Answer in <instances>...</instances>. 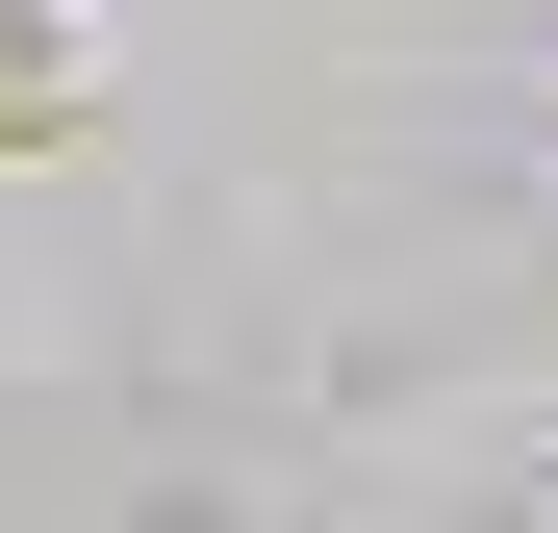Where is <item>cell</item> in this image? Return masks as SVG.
Returning a JSON list of instances; mask_svg holds the SVG:
<instances>
[{
    "label": "cell",
    "mask_w": 558,
    "mask_h": 533,
    "mask_svg": "<svg viewBox=\"0 0 558 533\" xmlns=\"http://www.w3.org/2000/svg\"><path fill=\"white\" fill-rule=\"evenodd\" d=\"M76 102H102L76 26H51V0H0V153H76Z\"/></svg>",
    "instance_id": "1"
}]
</instances>
